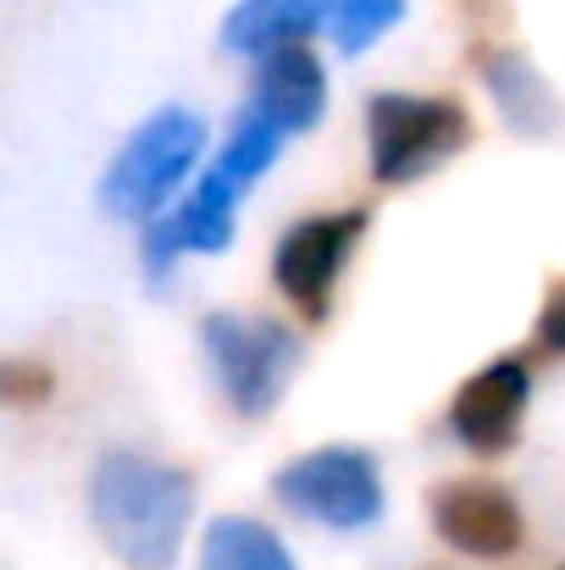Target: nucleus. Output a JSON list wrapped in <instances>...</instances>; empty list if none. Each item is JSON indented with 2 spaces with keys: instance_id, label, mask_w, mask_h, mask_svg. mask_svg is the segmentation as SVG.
<instances>
[{
  "instance_id": "nucleus-1",
  "label": "nucleus",
  "mask_w": 565,
  "mask_h": 570,
  "mask_svg": "<svg viewBox=\"0 0 565 570\" xmlns=\"http://www.w3.org/2000/svg\"><path fill=\"white\" fill-rule=\"evenodd\" d=\"M89 515L128 570H173L194 521V476L139 449H111L89 476Z\"/></svg>"
},
{
  "instance_id": "nucleus-17",
  "label": "nucleus",
  "mask_w": 565,
  "mask_h": 570,
  "mask_svg": "<svg viewBox=\"0 0 565 570\" xmlns=\"http://www.w3.org/2000/svg\"><path fill=\"white\" fill-rule=\"evenodd\" d=\"M565 350V294L561 283L549 288V299H544V316H538V344L527 350V361H555Z\"/></svg>"
},
{
  "instance_id": "nucleus-13",
  "label": "nucleus",
  "mask_w": 565,
  "mask_h": 570,
  "mask_svg": "<svg viewBox=\"0 0 565 570\" xmlns=\"http://www.w3.org/2000/svg\"><path fill=\"white\" fill-rule=\"evenodd\" d=\"M199 570H300L289 543L250 521V515H216L199 538Z\"/></svg>"
},
{
  "instance_id": "nucleus-16",
  "label": "nucleus",
  "mask_w": 565,
  "mask_h": 570,
  "mask_svg": "<svg viewBox=\"0 0 565 570\" xmlns=\"http://www.w3.org/2000/svg\"><path fill=\"white\" fill-rule=\"evenodd\" d=\"M50 387L56 377L45 361H0V404H45Z\"/></svg>"
},
{
  "instance_id": "nucleus-11",
  "label": "nucleus",
  "mask_w": 565,
  "mask_h": 570,
  "mask_svg": "<svg viewBox=\"0 0 565 570\" xmlns=\"http://www.w3.org/2000/svg\"><path fill=\"white\" fill-rule=\"evenodd\" d=\"M483 83H488L499 117L522 139H549L561 128V95L538 72V61H527L516 50H494V56H483Z\"/></svg>"
},
{
  "instance_id": "nucleus-14",
  "label": "nucleus",
  "mask_w": 565,
  "mask_h": 570,
  "mask_svg": "<svg viewBox=\"0 0 565 570\" xmlns=\"http://www.w3.org/2000/svg\"><path fill=\"white\" fill-rule=\"evenodd\" d=\"M277 150H283V134H277L272 122H261V117L244 106V111L233 117L227 145H222V156L211 161L205 184H211V189H222L227 199H244V194L255 189V178L277 161Z\"/></svg>"
},
{
  "instance_id": "nucleus-6",
  "label": "nucleus",
  "mask_w": 565,
  "mask_h": 570,
  "mask_svg": "<svg viewBox=\"0 0 565 570\" xmlns=\"http://www.w3.org/2000/svg\"><path fill=\"white\" fill-rule=\"evenodd\" d=\"M367 227H372V210L367 205L294 222L277 238V249H272V277H277L283 299L300 305L311 322H322L333 311V288L344 277V261H350V249L361 244Z\"/></svg>"
},
{
  "instance_id": "nucleus-7",
  "label": "nucleus",
  "mask_w": 565,
  "mask_h": 570,
  "mask_svg": "<svg viewBox=\"0 0 565 570\" xmlns=\"http://www.w3.org/2000/svg\"><path fill=\"white\" fill-rule=\"evenodd\" d=\"M427 515H432L438 538L471 560H510L527 538L516 493L505 482H483V476H455V482L432 488Z\"/></svg>"
},
{
  "instance_id": "nucleus-8",
  "label": "nucleus",
  "mask_w": 565,
  "mask_h": 570,
  "mask_svg": "<svg viewBox=\"0 0 565 570\" xmlns=\"http://www.w3.org/2000/svg\"><path fill=\"white\" fill-rule=\"evenodd\" d=\"M527 399H533V361H527V350H510V355L488 361L477 377L460 382V393L449 404V432L471 454H505L522 438Z\"/></svg>"
},
{
  "instance_id": "nucleus-15",
  "label": "nucleus",
  "mask_w": 565,
  "mask_h": 570,
  "mask_svg": "<svg viewBox=\"0 0 565 570\" xmlns=\"http://www.w3.org/2000/svg\"><path fill=\"white\" fill-rule=\"evenodd\" d=\"M399 17H405V0H328V11H322V22L344 56H361Z\"/></svg>"
},
{
  "instance_id": "nucleus-4",
  "label": "nucleus",
  "mask_w": 565,
  "mask_h": 570,
  "mask_svg": "<svg viewBox=\"0 0 565 570\" xmlns=\"http://www.w3.org/2000/svg\"><path fill=\"white\" fill-rule=\"evenodd\" d=\"M377 184H416L471 145V111L455 95H399L382 89L367 106Z\"/></svg>"
},
{
  "instance_id": "nucleus-5",
  "label": "nucleus",
  "mask_w": 565,
  "mask_h": 570,
  "mask_svg": "<svg viewBox=\"0 0 565 570\" xmlns=\"http://www.w3.org/2000/svg\"><path fill=\"white\" fill-rule=\"evenodd\" d=\"M272 493L294 515H305L316 527H333V532L372 527L382 515V504H388L377 460L367 449H355V443H328V449H311V454L289 460L272 476Z\"/></svg>"
},
{
  "instance_id": "nucleus-12",
  "label": "nucleus",
  "mask_w": 565,
  "mask_h": 570,
  "mask_svg": "<svg viewBox=\"0 0 565 570\" xmlns=\"http://www.w3.org/2000/svg\"><path fill=\"white\" fill-rule=\"evenodd\" d=\"M328 0H238L222 17V45L233 56H272L283 45H305L322 28Z\"/></svg>"
},
{
  "instance_id": "nucleus-10",
  "label": "nucleus",
  "mask_w": 565,
  "mask_h": 570,
  "mask_svg": "<svg viewBox=\"0 0 565 570\" xmlns=\"http://www.w3.org/2000/svg\"><path fill=\"white\" fill-rule=\"evenodd\" d=\"M233 210H238V199H227L222 189H211V184L199 178V189L188 194L178 210L150 216L145 244H139L145 272L162 283V277H173L178 255H211V249H227V238H233Z\"/></svg>"
},
{
  "instance_id": "nucleus-3",
  "label": "nucleus",
  "mask_w": 565,
  "mask_h": 570,
  "mask_svg": "<svg viewBox=\"0 0 565 570\" xmlns=\"http://www.w3.org/2000/svg\"><path fill=\"white\" fill-rule=\"evenodd\" d=\"M199 338H205V361H211L216 387L250 421L277 410V399L289 393V382L300 372V355H305L294 327H283L272 316H238V311L205 316Z\"/></svg>"
},
{
  "instance_id": "nucleus-2",
  "label": "nucleus",
  "mask_w": 565,
  "mask_h": 570,
  "mask_svg": "<svg viewBox=\"0 0 565 570\" xmlns=\"http://www.w3.org/2000/svg\"><path fill=\"white\" fill-rule=\"evenodd\" d=\"M199 150H205V122H199L188 106L150 111V117L123 139V150L111 156V167H106V178H100L106 216H123V222H150V216H162V205L178 194V184L188 178V167L199 161Z\"/></svg>"
},
{
  "instance_id": "nucleus-9",
  "label": "nucleus",
  "mask_w": 565,
  "mask_h": 570,
  "mask_svg": "<svg viewBox=\"0 0 565 570\" xmlns=\"http://www.w3.org/2000/svg\"><path fill=\"white\" fill-rule=\"evenodd\" d=\"M250 111L261 122H272L277 134H305V128L322 122V111H328V72L311 56V45H283V50L261 56V78H255Z\"/></svg>"
}]
</instances>
